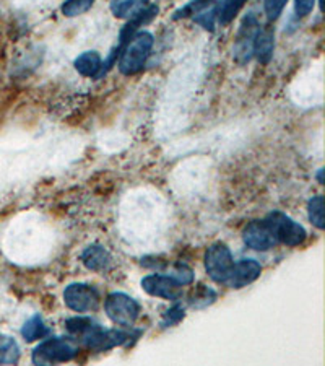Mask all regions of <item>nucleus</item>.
<instances>
[{
	"instance_id": "f257e3e1",
	"label": "nucleus",
	"mask_w": 325,
	"mask_h": 366,
	"mask_svg": "<svg viewBox=\"0 0 325 366\" xmlns=\"http://www.w3.org/2000/svg\"><path fill=\"white\" fill-rule=\"evenodd\" d=\"M155 38L148 31H137L121 48L119 54V72L122 75H136L147 64V59L153 49Z\"/></svg>"
},
{
	"instance_id": "f03ea898",
	"label": "nucleus",
	"mask_w": 325,
	"mask_h": 366,
	"mask_svg": "<svg viewBox=\"0 0 325 366\" xmlns=\"http://www.w3.org/2000/svg\"><path fill=\"white\" fill-rule=\"evenodd\" d=\"M78 355V347L74 342L64 337H50V339L39 343L33 352V363L35 365H57L72 362Z\"/></svg>"
},
{
	"instance_id": "7ed1b4c3",
	"label": "nucleus",
	"mask_w": 325,
	"mask_h": 366,
	"mask_svg": "<svg viewBox=\"0 0 325 366\" xmlns=\"http://www.w3.org/2000/svg\"><path fill=\"white\" fill-rule=\"evenodd\" d=\"M263 220H265L268 227H270L277 243H282L288 247H294L301 246L307 238L304 227L282 212L268 213Z\"/></svg>"
},
{
	"instance_id": "20e7f679",
	"label": "nucleus",
	"mask_w": 325,
	"mask_h": 366,
	"mask_svg": "<svg viewBox=\"0 0 325 366\" xmlns=\"http://www.w3.org/2000/svg\"><path fill=\"white\" fill-rule=\"evenodd\" d=\"M104 309L108 318L122 328H132L140 316L138 303L122 291H114L108 295L104 301Z\"/></svg>"
},
{
	"instance_id": "39448f33",
	"label": "nucleus",
	"mask_w": 325,
	"mask_h": 366,
	"mask_svg": "<svg viewBox=\"0 0 325 366\" xmlns=\"http://www.w3.org/2000/svg\"><path fill=\"white\" fill-rule=\"evenodd\" d=\"M234 266V259L231 251L225 243H213L205 252V270L209 277L216 281V284H223L228 279L229 272Z\"/></svg>"
},
{
	"instance_id": "423d86ee",
	"label": "nucleus",
	"mask_w": 325,
	"mask_h": 366,
	"mask_svg": "<svg viewBox=\"0 0 325 366\" xmlns=\"http://www.w3.org/2000/svg\"><path fill=\"white\" fill-rule=\"evenodd\" d=\"M64 303L75 313H92L98 309L101 298L89 284H72L64 290Z\"/></svg>"
},
{
	"instance_id": "0eeeda50",
	"label": "nucleus",
	"mask_w": 325,
	"mask_h": 366,
	"mask_svg": "<svg viewBox=\"0 0 325 366\" xmlns=\"http://www.w3.org/2000/svg\"><path fill=\"white\" fill-rule=\"evenodd\" d=\"M128 332H122L117 329H103L99 324L93 325L85 335L80 337V340L85 343V347L94 352H106L111 348L124 345L131 340Z\"/></svg>"
},
{
	"instance_id": "6e6552de",
	"label": "nucleus",
	"mask_w": 325,
	"mask_h": 366,
	"mask_svg": "<svg viewBox=\"0 0 325 366\" xmlns=\"http://www.w3.org/2000/svg\"><path fill=\"white\" fill-rule=\"evenodd\" d=\"M142 289L148 293L150 296L162 298L167 301H177L182 296V285L170 277V275H147L142 280Z\"/></svg>"
},
{
	"instance_id": "1a4fd4ad",
	"label": "nucleus",
	"mask_w": 325,
	"mask_h": 366,
	"mask_svg": "<svg viewBox=\"0 0 325 366\" xmlns=\"http://www.w3.org/2000/svg\"><path fill=\"white\" fill-rule=\"evenodd\" d=\"M243 241L246 246L254 251H268L277 244L275 236H273L265 220H254V222H250L244 228Z\"/></svg>"
},
{
	"instance_id": "9d476101",
	"label": "nucleus",
	"mask_w": 325,
	"mask_h": 366,
	"mask_svg": "<svg viewBox=\"0 0 325 366\" xmlns=\"http://www.w3.org/2000/svg\"><path fill=\"white\" fill-rule=\"evenodd\" d=\"M262 266L254 259H241V261L234 262V266L229 272L225 285L229 289L239 290L244 289L260 277Z\"/></svg>"
},
{
	"instance_id": "9b49d317",
	"label": "nucleus",
	"mask_w": 325,
	"mask_h": 366,
	"mask_svg": "<svg viewBox=\"0 0 325 366\" xmlns=\"http://www.w3.org/2000/svg\"><path fill=\"white\" fill-rule=\"evenodd\" d=\"M273 49H275V35L272 28H259L252 41V54L260 64L267 65L273 58Z\"/></svg>"
},
{
	"instance_id": "f8f14e48",
	"label": "nucleus",
	"mask_w": 325,
	"mask_h": 366,
	"mask_svg": "<svg viewBox=\"0 0 325 366\" xmlns=\"http://www.w3.org/2000/svg\"><path fill=\"white\" fill-rule=\"evenodd\" d=\"M259 28V21L254 15L246 16L243 23H241L236 39V55H243V60H249V55L252 54V41H254V36Z\"/></svg>"
},
{
	"instance_id": "ddd939ff",
	"label": "nucleus",
	"mask_w": 325,
	"mask_h": 366,
	"mask_svg": "<svg viewBox=\"0 0 325 366\" xmlns=\"http://www.w3.org/2000/svg\"><path fill=\"white\" fill-rule=\"evenodd\" d=\"M82 262L88 270H93V272H104L111 267L113 264V257H111L109 251L103 246L93 244L88 246L82 254Z\"/></svg>"
},
{
	"instance_id": "4468645a",
	"label": "nucleus",
	"mask_w": 325,
	"mask_h": 366,
	"mask_svg": "<svg viewBox=\"0 0 325 366\" xmlns=\"http://www.w3.org/2000/svg\"><path fill=\"white\" fill-rule=\"evenodd\" d=\"M75 70L83 77H99L101 69H103V59L97 50H87L78 55L74 62Z\"/></svg>"
},
{
	"instance_id": "2eb2a0df",
	"label": "nucleus",
	"mask_w": 325,
	"mask_h": 366,
	"mask_svg": "<svg viewBox=\"0 0 325 366\" xmlns=\"http://www.w3.org/2000/svg\"><path fill=\"white\" fill-rule=\"evenodd\" d=\"M150 0H111L109 7L116 18L128 20L147 7Z\"/></svg>"
},
{
	"instance_id": "dca6fc26",
	"label": "nucleus",
	"mask_w": 325,
	"mask_h": 366,
	"mask_svg": "<svg viewBox=\"0 0 325 366\" xmlns=\"http://www.w3.org/2000/svg\"><path fill=\"white\" fill-rule=\"evenodd\" d=\"M50 334V329L44 324L43 318L39 314H35V316L30 318L25 323L23 329H21V335L26 342H35L39 339H44Z\"/></svg>"
},
{
	"instance_id": "f3484780",
	"label": "nucleus",
	"mask_w": 325,
	"mask_h": 366,
	"mask_svg": "<svg viewBox=\"0 0 325 366\" xmlns=\"http://www.w3.org/2000/svg\"><path fill=\"white\" fill-rule=\"evenodd\" d=\"M249 0H223L220 7L216 9V20L221 26H226L236 18L238 14L244 9Z\"/></svg>"
},
{
	"instance_id": "a211bd4d",
	"label": "nucleus",
	"mask_w": 325,
	"mask_h": 366,
	"mask_svg": "<svg viewBox=\"0 0 325 366\" xmlns=\"http://www.w3.org/2000/svg\"><path fill=\"white\" fill-rule=\"evenodd\" d=\"M20 360V347L13 337L0 334V365H15Z\"/></svg>"
},
{
	"instance_id": "6ab92c4d",
	"label": "nucleus",
	"mask_w": 325,
	"mask_h": 366,
	"mask_svg": "<svg viewBox=\"0 0 325 366\" xmlns=\"http://www.w3.org/2000/svg\"><path fill=\"white\" fill-rule=\"evenodd\" d=\"M216 0H190L187 5H184L182 9H179L176 15H175V20H181V18H195V16L206 12V9L211 7L213 4H215Z\"/></svg>"
},
{
	"instance_id": "aec40b11",
	"label": "nucleus",
	"mask_w": 325,
	"mask_h": 366,
	"mask_svg": "<svg viewBox=\"0 0 325 366\" xmlns=\"http://www.w3.org/2000/svg\"><path fill=\"white\" fill-rule=\"evenodd\" d=\"M215 300H216L215 290H211L205 285H200L199 289L194 290L192 295L189 296V305L195 309H202L211 305Z\"/></svg>"
},
{
	"instance_id": "412c9836",
	"label": "nucleus",
	"mask_w": 325,
	"mask_h": 366,
	"mask_svg": "<svg viewBox=\"0 0 325 366\" xmlns=\"http://www.w3.org/2000/svg\"><path fill=\"white\" fill-rule=\"evenodd\" d=\"M307 215H309L311 223L317 230H324V197L322 195H314L307 204Z\"/></svg>"
},
{
	"instance_id": "4be33fe9",
	"label": "nucleus",
	"mask_w": 325,
	"mask_h": 366,
	"mask_svg": "<svg viewBox=\"0 0 325 366\" xmlns=\"http://www.w3.org/2000/svg\"><path fill=\"white\" fill-rule=\"evenodd\" d=\"M98 323L97 321H93L92 318H83V316H77V318H70L67 319L65 323V328L67 330L70 332L72 335L77 337V339H80L82 335H85L87 332L93 328V325H97Z\"/></svg>"
},
{
	"instance_id": "5701e85b",
	"label": "nucleus",
	"mask_w": 325,
	"mask_h": 366,
	"mask_svg": "<svg viewBox=\"0 0 325 366\" xmlns=\"http://www.w3.org/2000/svg\"><path fill=\"white\" fill-rule=\"evenodd\" d=\"M94 2H97V0H65L60 10H62L64 16L74 18V16L88 12V10L93 7Z\"/></svg>"
},
{
	"instance_id": "b1692460",
	"label": "nucleus",
	"mask_w": 325,
	"mask_h": 366,
	"mask_svg": "<svg viewBox=\"0 0 325 366\" xmlns=\"http://www.w3.org/2000/svg\"><path fill=\"white\" fill-rule=\"evenodd\" d=\"M288 0H263V12L268 21H275L283 14L285 7H287Z\"/></svg>"
},
{
	"instance_id": "393cba45",
	"label": "nucleus",
	"mask_w": 325,
	"mask_h": 366,
	"mask_svg": "<svg viewBox=\"0 0 325 366\" xmlns=\"http://www.w3.org/2000/svg\"><path fill=\"white\" fill-rule=\"evenodd\" d=\"M167 275H170V274H167ZM170 277H172L177 281V284H181L184 286V285L192 284L194 272H192V269L186 266V264H177V266L172 269V274L170 275Z\"/></svg>"
},
{
	"instance_id": "a878e982",
	"label": "nucleus",
	"mask_w": 325,
	"mask_h": 366,
	"mask_svg": "<svg viewBox=\"0 0 325 366\" xmlns=\"http://www.w3.org/2000/svg\"><path fill=\"white\" fill-rule=\"evenodd\" d=\"M186 316V313H184V308L182 306H172L171 309H167L165 313V318H162V325H175L177 323H181V321Z\"/></svg>"
},
{
	"instance_id": "bb28decb",
	"label": "nucleus",
	"mask_w": 325,
	"mask_h": 366,
	"mask_svg": "<svg viewBox=\"0 0 325 366\" xmlns=\"http://www.w3.org/2000/svg\"><path fill=\"white\" fill-rule=\"evenodd\" d=\"M314 7H316V0H294V12L298 18H304L312 14Z\"/></svg>"
},
{
	"instance_id": "cd10ccee",
	"label": "nucleus",
	"mask_w": 325,
	"mask_h": 366,
	"mask_svg": "<svg viewBox=\"0 0 325 366\" xmlns=\"http://www.w3.org/2000/svg\"><path fill=\"white\" fill-rule=\"evenodd\" d=\"M319 183H321V184H322V170H321V171H319Z\"/></svg>"
}]
</instances>
